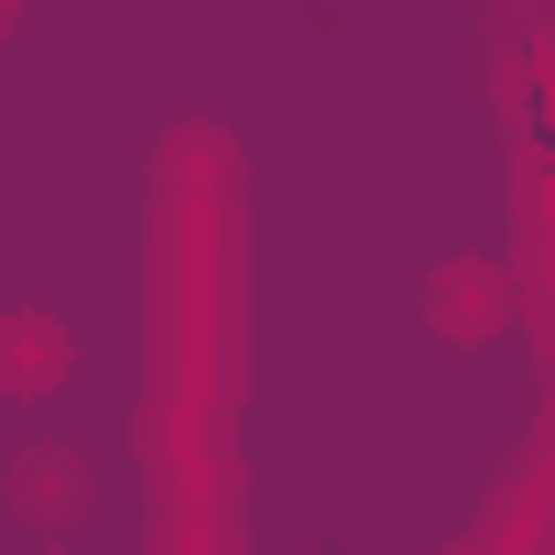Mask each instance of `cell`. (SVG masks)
Listing matches in <instances>:
<instances>
[{"mask_svg": "<svg viewBox=\"0 0 555 555\" xmlns=\"http://www.w3.org/2000/svg\"><path fill=\"white\" fill-rule=\"evenodd\" d=\"M425 327L447 338V349H490L512 317H522V272H512V250H447V261H425Z\"/></svg>", "mask_w": 555, "mask_h": 555, "instance_id": "obj_1", "label": "cell"}, {"mask_svg": "<svg viewBox=\"0 0 555 555\" xmlns=\"http://www.w3.org/2000/svg\"><path fill=\"white\" fill-rule=\"evenodd\" d=\"M447 555H555V425L512 457V479H501V501L447 544Z\"/></svg>", "mask_w": 555, "mask_h": 555, "instance_id": "obj_2", "label": "cell"}, {"mask_svg": "<svg viewBox=\"0 0 555 555\" xmlns=\"http://www.w3.org/2000/svg\"><path fill=\"white\" fill-rule=\"evenodd\" d=\"M490 88L522 120H555V0H501L490 12Z\"/></svg>", "mask_w": 555, "mask_h": 555, "instance_id": "obj_3", "label": "cell"}, {"mask_svg": "<svg viewBox=\"0 0 555 555\" xmlns=\"http://www.w3.org/2000/svg\"><path fill=\"white\" fill-rule=\"evenodd\" d=\"M66 371H77V338H66L44 306H12V317H0V392H12V403H44Z\"/></svg>", "mask_w": 555, "mask_h": 555, "instance_id": "obj_4", "label": "cell"}, {"mask_svg": "<svg viewBox=\"0 0 555 555\" xmlns=\"http://www.w3.org/2000/svg\"><path fill=\"white\" fill-rule=\"evenodd\" d=\"M0 490H12V512H23V522H66V512H88V490H99V479H88V457H77V447H23Z\"/></svg>", "mask_w": 555, "mask_h": 555, "instance_id": "obj_5", "label": "cell"}, {"mask_svg": "<svg viewBox=\"0 0 555 555\" xmlns=\"http://www.w3.org/2000/svg\"><path fill=\"white\" fill-rule=\"evenodd\" d=\"M142 555H240L229 479H218V490H185V501H164V522H153V544H142Z\"/></svg>", "mask_w": 555, "mask_h": 555, "instance_id": "obj_6", "label": "cell"}, {"mask_svg": "<svg viewBox=\"0 0 555 555\" xmlns=\"http://www.w3.org/2000/svg\"><path fill=\"white\" fill-rule=\"evenodd\" d=\"M12 34H23V0H0V44H12Z\"/></svg>", "mask_w": 555, "mask_h": 555, "instance_id": "obj_7", "label": "cell"}, {"mask_svg": "<svg viewBox=\"0 0 555 555\" xmlns=\"http://www.w3.org/2000/svg\"><path fill=\"white\" fill-rule=\"evenodd\" d=\"M44 555H66V544H44Z\"/></svg>", "mask_w": 555, "mask_h": 555, "instance_id": "obj_8", "label": "cell"}]
</instances>
